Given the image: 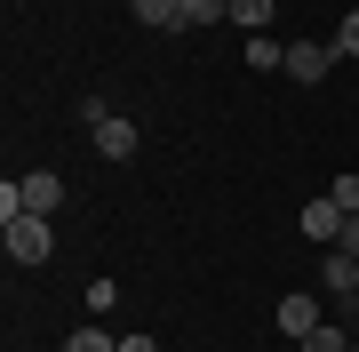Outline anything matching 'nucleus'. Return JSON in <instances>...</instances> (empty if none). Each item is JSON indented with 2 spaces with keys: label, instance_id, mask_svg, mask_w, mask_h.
<instances>
[{
  "label": "nucleus",
  "instance_id": "7",
  "mask_svg": "<svg viewBox=\"0 0 359 352\" xmlns=\"http://www.w3.org/2000/svg\"><path fill=\"white\" fill-rule=\"evenodd\" d=\"M136 25H152V32H192V25H184V0H136Z\"/></svg>",
  "mask_w": 359,
  "mask_h": 352
},
{
  "label": "nucleus",
  "instance_id": "4",
  "mask_svg": "<svg viewBox=\"0 0 359 352\" xmlns=\"http://www.w3.org/2000/svg\"><path fill=\"white\" fill-rule=\"evenodd\" d=\"M327 65H335V40H287V80H327Z\"/></svg>",
  "mask_w": 359,
  "mask_h": 352
},
{
  "label": "nucleus",
  "instance_id": "1",
  "mask_svg": "<svg viewBox=\"0 0 359 352\" xmlns=\"http://www.w3.org/2000/svg\"><path fill=\"white\" fill-rule=\"evenodd\" d=\"M80 120H88V136H96V152L104 160H136V120L128 112H112V105H96V96H88V105H80Z\"/></svg>",
  "mask_w": 359,
  "mask_h": 352
},
{
  "label": "nucleus",
  "instance_id": "19",
  "mask_svg": "<svg viewBox=\"0 0 359 352\" xmlns=\"http://www.w3.org/2000/svg\"><path fill=\"white\" fill-rule=\"evenodd\" d=\"M351 352H359V344H351Z\"/></svg>",
  "mask_w": 359,
  "mask_h": 352
},
{
  "label": "nucleus",
  "instance_id": "6",
  "mask_svg": "<svg viewBox=\"0 0 359 352\" xmlns=\"http://www.w3.org/2000/svg\"><path fill=\"white\" fill-rule=\"evenodd\" d=\"M335 233H344V209H335V200H304V240L335 248Z\"/></svg>",
  "mask_w": 359,
  "mask_h": 352
},
{
  "label": "nucleus",
  "instance_id": "13",
  "mask_svg": "<svg viewBox=\"0 0 359 352\" xmlns=\"http://www.w3.org/2000/svg\"><path fill=\"white\" fill-rule=\"evenodd\" d=\"M65 352H120V337H104V328H72Z\"/></svg>",
  "mask_w": 359,
  "mask_h": 352
},
{
  "label": "nucleus",
  "instance_id": "10",
  "mask_svg": "<svg viewBox=\"0 0 359 352\" xmlns=\"http://www.w3.org/2000/svg\"><path fill=\"white\" fill-rule=\"evenodd\" d=\"M304 352H351V328H335V320H320L311 328V337H295Z\"/></svg>",
  "mask_w": 359,
  "mask_h": 352
},
{
  "label": "nucleus",
  "instance_id": "2",
  "mask_svg": "<svg viewBox=\"0 0 359 352\" xmlns=\"http://www.w3.org/2000/svg\"><path fill=\"white\" fill-rule=\"evenodd\" d=\"M0 233H8V256H16V264H48V256H56V233H48V216H32V209H25V216H8Z\"/></svg>",
  "mask_w": 359,
  "mask_h": 352
},
{
  "label": "nucleus",
  "instance_id": "18",
  "mask_svg": "<svg viewBox=\"0 0 359 352\" xmlns=\"http://www.w3.org/2000/svg\"><path fill=\"white\" fill-rule=\"evenodd\" d=\"M351 344H359V313H351Z\"/></svg>",
  "mask_w": 359,
  "mask_h": 352
},
{
  "label": "nucleus",
  "instance_id": "11",
  "mask_svg": "<svg viewBox=\"0 0 359 352\" xmlns=\"http://www.w3.org/2000/svg\"><path fill=\"white\" fill-rule=\"evenodd\" d=\"M231 25L240 32H271V0H231Z\"/></svg>",
  "mask_w": 359,
  "mask_h": 352
},
{
  "label": "nucleus",
  "instance_id": "9",
  "mask_svg": "<svg viewBox=\"0 0 359 352\" xmlns=\"http://www.w3.org/2000/svg\"><path fill=\"white\" fill-rule=\"evenodd\" d=\"M280 328L287 337H311L320 328V296H280Z\"/></svg>",
  "mask_w": 359,
  "mask_h": 352
},
{
  "label": "nucleus",
  "instance_id": "8",
  "mask_svg": "<svg viewBox=\"0 0 359 352\" xmlns=\"http://www.w3.org/2000/svg\"><path fill=\"white\" fill-rule=\"evenodd\" d=\"M248 65H256V72H287V40H271V32H248Z\"/></svg>",
  "mask_w": 359,
  "mask_h": 352
},
{
  "label": "nucleus",
  "instance_id": "17",
  "mask_svg": "<svg viewBox=\"0 0 359 352\" xmlns=\"http://www.w3.org/2000/svg\"><path fill=\"white\" fill-rule=\"evenodd\" d=\"M120 352H160V344L152 337H120Z\"/></svg>",
  "mask_w": 359,
  "mask_h": 352
},
{
  "label": "nucleus",
  "instance_id": "5",
  "mask_svg": "<svg viewBox=\"0 0 359 352\" xmlns=\"http://www.w3.org/2000/svg\"><path fill=\"white\" fill-rule=\"evenodd\" d=\"M320 288L335 304H359V256H344V248H327V264H320Z\"/></svg>",
  "mask_w": 359,
  "mask_h": 352
},
{
  "label": "nucleus",
  "instance_id": "16",
  "mask_svg": "<svg viewBox=\"0 0 359 352\" xmlns=\"http://www.w3.org/2000/svg\"><path fill=\"white\" fill-rule=\"evenodd\" d=\"M335 248H344V256H359V209L344 216V233H335Z\"/></svg>",
  "mask_w": 359,
  "mask_h": 352
},
{
  "label": "nucleus",
  "instance_id": "15",
  "mask_svg": "<svg viewBox=\"0 0 359 352\" xmlns=\"http://www.w3.org/2000/svg\"><path fill=\"white\" fill-rule=\"evenodd\" d=\"M327 200H335V209L351 216V209H359V176H335V193H327Z\"/></svg>",
  "mask_w": 359,
  "mask_h": 352
},
{
  "label": "nucleus",
  "instance_id": "12",
  "mask_svg": "<svg viewBox=\"0 0 359 352\" xmlns=\"http://www.w3.org/2000/svg\"><path fill=\"white\" fill-rule=\"evenodd\" d=\"M224 16H231V0H184V25H192V32L200 25H224Z\"/></svg>",
  "mask_w": 359,
  "mask_h": 352
},
{
  "label": "nucleus",
  "instance_id": "14",
  "mask_svg": "<svg viewBox=\"0 0 359 352\" xmlns=\"http://www.w3.org/2000/svg\"><path fill=\"white\" fill-rule=\"evenodd\" d=\"M335 56H359V8L344 16V25H335Z\"/></svg>",
  "mask_w": 359,
  "mask_h": 352
},
{
  "label": "nucleus",
  "instance_id": "3",
  "mask_svg": "<svg viewBox=\"0 0 359 352\" xmlns=\"http://www.w3.org/2000/svg\"><path fill=\"white\" fill-rule=\"evenodd\" d=\"M56 200H65V176L56 169H32V176H16V216H56Z\"/></svg>",
  "mask_w": 359,
  "mask_h": 352
}]
</instances>
